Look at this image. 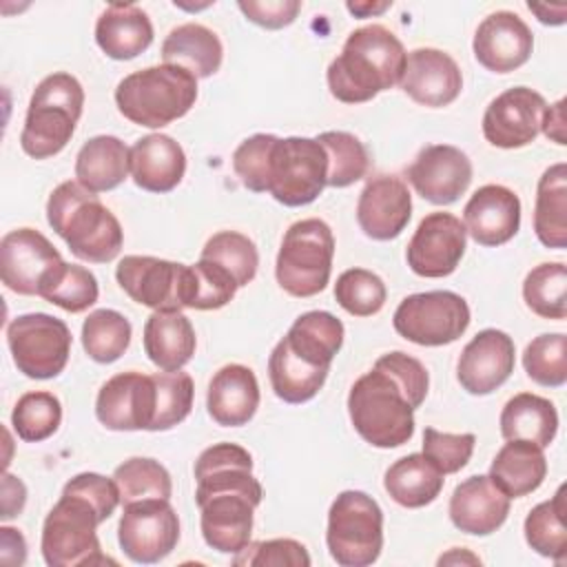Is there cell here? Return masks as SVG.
Wrapping results in <instances>:
<instances>
[{"label":"cell","instance_id":"cell-38","mask_svg":"<svg viewBox=\"0 0 567 567\" xmlns=\"http://www.w3.org/2000/svg\"><path fill=\"white\" fill-rule=\"evenodd\" d=\"M328 368L299 359L281 339L268 357V379L272 392L286 403H306L319 394L328 379Z\"/></svg>","mask_w":567,"mask_h":567},{"label":"cell","instance_id":"cell-14","mask_svg":"<svg viewBox=\"0 0 567 567\" xmlns=\"http://www.w3.org/2000/svg\"><path fill=\"white\" fill-rule=\"evenodd\" d=\"M467 233L452 213H430L416 226L405 259L414 275L439 279L456 270L465 255Z\"/></svg>","mask_w":567,"mask_h":567},{"label":"cell","instance_id":"cell-15","mask_svg":"<svg viewBox=\"0 0 567 567\" xmlns=\"http://www.w3.org/2000/svg\"><path fill=\"white\" fill-rule=\"evenodd\" d=\"M545 97L529 86H514L496 95L483 113V135L496 148H520L532 144L547 111Z\"/></svg>","mask_w":567,"mask_h":567},{"label":"cell","instance_id":"cell-27","mask_svg":"<svg viewBox=\"0 0 567 567\" xmlns=\"http://www.w3.org/2000/svg\"><path fill=\"white\" fill-rule=\"evenodd\" d=\"M210 419L221 427L246 425L259 408V383L255 372L241 363L219 368L206 392Z\"/></svg>","mask_w":567,"mask_h":567},{"label":"cell","instance_id":"cell-60","mask_svg":"<svg viewBox=\"0 0 567 567\" xmlns=\"http://www.w3.org/2000/svg\"><path fill=\"white\" fill-rule=\"evenodd\" d=\"M447 563H472V565H478L481 560H478L474 554H470L467 549L454 547L450 554H445V556L439 558V565H447Z\"/></svg>","mask_w":567,"mask_h":567},{"label":"cell","instance_id":"cell-32","mask_svg":"<svg viewBox=\"0 0 567 567\" xmlns=\"http://www.w3.org/2000/svg\"><path fill=\"white\" fill-rule=\"evenodd\" d=\"M131 173V148L115 135H95L75 157V179L91 193L117 188Z\"/></svg>","mask_w":567,"mask_h":567},{"label":"cell","instance_id":"cell-34","mask_svg":"<svg viewBox=\"0 0 567 567\" xmlns=\"http://www.w3.org/2000/svg\"><path fill=\"white\" fill-rule=\"evenodd\" d=\"M343 323L326 310H310L295 319L284 341L303 361L317 368L332 365V359L343 346Z\"/></svg>","mask_w":567,"mask_h":567},{"label":"cell","instance_id":"cell-54","mask_svg":"<svg viewBox=\"0 0 567 567\" xmlns=\"http://www.w3.org/2000/svg\"><path fill=\"white\" fill-rule=\"evenodd\" d=\"M237 7L246 20L264 29H284L292 24L301 11L299 0H239Z\"/></svg>","mask_w":567,"mask_h":567},{"label":"cell","instance_id":"cell-10","mask_svg":"<svg viewBox=\"0 0 567 567\" xmlns=\"http://www.w3.org/2000/svg\"><path fill=\"white\" fill-rule=\"evenodd\" d=\"M392 326L416 346H447L467 330L470 306L452 290L414 292L396 306Z\"/></svg>","mask_w":567,"mask_h":567},{"label":"cell","instance_id":"cell-46","mask_svg":"<svg viewBox=\"0 0 567 567\" xmlns=\"http://www.w3.org/2000/svg\"><path fill=\"white\" fill-rule=\"evenodd\" d=\"M62 423V403L53 392L35 390L18 399L11 412V425L16 434L27 443L47 441L58 432Z\"/></svg>","mask_w":567,"mask_h":567},{"label":"cell","instance_id":"cell-25","mask_svg":"<svg viewBox=\"0 0 567 567\" xmlns=\"http://www.w3.org/2000/svg\"><path fill=\"white\" fill-rule=\"evenodd\" d=\"M259 501L244 492H217L197 503L202 536L219 554H237L250 543L252 514Z\"/></svg>","mask_w":567,"mask_h":567},{"label":"cell","instance_id":"cell-21","mask_svg":"<svg viewBox=\"0 0 567 567\" xmlns=\"http://www.w3.org/2000/svg\"><path fill=\"white\" fill-rule=\"evenodd\" d=\"M399 86L421 106L452 104L463 89V75L454 58L441 49L421 47L408 53Z\"/></svg>","mask_w":567,"mask_h":567},{"label":"cell","instance_id":"cell-59","mask_svg":"<svg viewBox=\"0 0 567 567\" xmlns=\"http://www.w3.org/2000/svg\"><path fill=\"white\" fill-rule=\"evenodd\" d=\"M392 7V2H346V9L357 16V18H370V16H381L383 11H388Z\"/></svg>","mask_w":567,"mask_h":567},{"label":"cell","instance_id":"cell-58","mask_svg":"<svg viewBox=\"0 0 567 567\" xmlns=\"http://www.w3.org/2000/svg\"><path fill=\"white\" fill-rule=\"evenodd\" d=\"M527 9L532 13H536L538 22L543 24H549V27H558V24H565L567 20V4H527Z\"/></svg>","mask_w":567,"mask_h":567},{"label":"cell","instance_id":"cell-11","mask_svg":"<svg viewBox=\"0 0 567 567\" xmlns=\"http://www.w3.org/2000/svg\"><path fill=\"white\" fill-rule=\"evenodd\" d=\"M115 279L137 303L151 310H184L193 299V266L148 257L126 255L117 261Z\"/></svg>","mask_w":567,"mask_h":567},{"label":"cell","instance_id":"cell-56","mask_svg":"<svg viewBox=\"0 0 567 567\" xmlns=\"http://www.w3.org/2000/svg\"><path fill=\"white\" fill-rule=\"evenodd\" d=\"M0 545H2V560L7 565H22L27 558V540L16 527H0Z\"/></svg>","mask_w":567,"mask_h":567},{"label":"cell","instance_id":"cell-23","mask_svg":"<svg viewBox=\"0 0 567 567\" xmlns=\"http://www.w3.org/2000/svg\"><path fill=\"white\" fill-rule=\"evenodd\" d=\"M465 233L481 246L496 248L514 239L520 228V199L501 184H485L463 208Z\"/></svg>","mask_w":567,"mask_h":567},{"label":"cell","instance_id":"cell-20","mask_svg":"<svg viewBox=\"0 0 567 567\" xmlns=\"http://www.w3.org/2000/svg\"><path fill=\"white\" fill-rule=\"evenodd\" d=\"M474 58L492 73H509L523 66L534 51V35L514 11H494L478 24L472 40Z\"/></svg>","mask_w":567,"mask_h":567},{"label":"cell","instance_id":"cell-35","mask_svg":"<svg viewBox=\"0 0 567 567\" xmlns=\"http://www.w3.org/2000/svg\"><path fill=\"white\" fill-rule=\"evenodd\" d=\"M498 423L505 441L520 439L545 450L558 432V412L549 399L518 392L503 405Z\"/></svg>","mask_w":567,"mask_h":567},{"label":"cell","instance_id":"cell-22","mask_svg":"<svg viewBox=\"0 0 567 567\" xmlns=\"http://www.w3.org/2000/svg\"><path fill=\"white\" fill-rule=\"evenodd\" d=\"M412 217V195L401 177H372L357 202V221L365 237L390 241L399 237Z\"/></svg>","mask_w":567,"mask_h":567},{"label":"cell","instance_id":"cell-17","mask_svg":"<svg viewBox=\"0 0 567 567\" xmlns=\"http://www.w3.org/2000/svg\"><path fill=\"white\" fill-rule=\"evenodd\" d=\"M472 173L470 157L452 144L423 146L405 171L414 190L436 206L454 204L470 188Z\"/></svg>","mask_w":567,"mask_h":567},{"label":"cell","instance_id":"cell-7","mask_svg":"<svg viewBox=\"0 0 567 567\" xmlns=\"http://www.w3.org/2000/svg\"><path fill=\"white\" fill-rule=\"evenodd\" d=\"M332 257V228L317 217L299 219L286 230L281 239L275 264L277 284L292 297H315L330 281Z\"/></svg>","mask_w":567,"mask_h":567},{"label":"cell","instance_id":"cell-39","mask_svg":"<svg viewBox=\"0 0 567 567\" xmlns=\"http://www.w3.org/2000/svg\"><path fill=\"white\" fill-rule=\"evenodd\" d=\"M565 489L567 487L560 485L549 501H543L536 507H532V512L527 514L525 525H523L527 545L536 554L551 558L556 563H563L565 554H567Z\"/></svg>","mask_w":567,"mask_h":567},{"label":"cell","instance_id":"cell-47","mask_svg":"<svg viewBox=\"0 0 567 567\" xmlns=\"http://www.w3.org/2000/svg\"><path fill=\"white\" fill-rule=\"evenodd\" d=\"M527 377L545 388H563L567 381V337L545 332L534 337L523 352Z\"/></svg>","mask_w":567,"mask_h":567},{"label":"cell","instance_id":"cell-4","mask_svg":"<svg viewBox=\"0 0 567 567\" xmlns=\"http://www.w3.org/2000/svg\"><path fill=\"white\" fill-rule=\"evenodd\" d=\"M197 100V78L175 64L128 73L115 89L117 111L133 124L162 128L184 117Z\"/></svg>","mask_w":567,"mask_h":567},{"label":"cell","instance_id":"cell-37","mask_svg":"<svg viewBox=\"0 0 567 567\" xmlns=\"http://www.w3.org/2000/svg\"><path fill=\"white\" fill-rule=\"evenodd\" d=\"M534 233L545 248L567 246V164L549 166L536 186Z\"/></svg>","mask_w":567,"mask_h":567},{"label":"cell","instance_id":"cell-24","mask_svg":"<svg viewBox=\"0 0 567 567\" xmlns=\"http://www.w3.org/2000/svg\"><path fill=\"white\" fill-rule=\"evenodd\" d=\"M195 503L217 492H244L261 503L264 489L252 474V456L237 443H215L195 461Z\"/></svg>","mask_w":567,"mask_h":567},{"label":"cell","instance_id":"cell-13","mask_svg":"<svg viewBox=\"0 0 567 567\" xmlns=\"http://www.w3.org/2000/svg\"><path fill=\"white\" fill-rule=\"evenodd\" d=\"M117 540L122 551L140 565L164 560L179 540V518L168 498H142L124 505Z\"/></svg>","mask_w":567,"mask_h":567},{"label":"cell","instance_id":"cell-55","mask_svg":"<svg viewBox=\"0 0 567 567\" xmlns=\"http://www.w3.org/2000/svg\"><path fill=\"white\" fill-rule=\"evenodd\" d=\"M24 503H27V487L24 483L4 472L2 474V520H9L13 516H20V512L24 509Z\"/></svg>","mask_w":567,"mask_h":567},{"label":"cell","instance_id":"cell-48","mask_svg":"<svg viewBox=\"0 0 567 567\" xmlns=\"http://www.w3.org/2000/svg\"><path fill=\"white\" fill-rule=\"evenodd\" d=\"M388 290L379 275L365 268H350L337 277L334 299L354 317H372L385 303Z\"/></svg>","mask_w":567,"mask_h":567},{"label":"cell","instance_id":"cell-43","mask_svg":"<svg viewBox=\"0 0 567 567\" xmlns=\"http://www.w3.org/2000/svg\"><path fill=\"white\" fill-rule=\"evenodd\" d=\"M317 142L328 155V186L346 188L359 182L370 166L365 144L348 131H323Z\"/></svg>","mask_w":567,"mask_h":567},{"label":"cell","instance_id":"cell-53","mask_svg":"<svg viewBox=\"0 0 567 567\" xmlns=\"http://www.w3.org/2000/svg\"><path fill=\"white\" fill-rule=\"evenodd\" d=\"M193 299L190 308L193 310H217L224 308L228 301H233L237 292L235 279L217 264L199 259L193 264Z\"/></svg>","mask_w":567,"mask_h":567},{"label":"cell","instance_id":"cell-1","mask_svg":"<svg viewBox=\"0 0 567 567\" xmlns=\"http://www.w3.org/2000/svg\"><path fill=\"white\" fill-rule=\"evenodd\" d=\"M430 377L425 365L401 352L379 357L348 394V414L357 434L381 450L399 447L414 434V410L425 401Z\"/></svg>","mask_w":567,"mask_h":567},{"label":"cell","instance_id":"cell-6","mask_svg":"<svg viewBox=\"0 0 567 567\" xmlns=\"http://www.w3.org/2000/svg\"><path fill=\"white\" fill-rule=\"evenodd\" d=\"M109 516L84 494L64 485L42 525L40 549L49 567H84L115 563L102 554L97 527Z\"/></svg>","mask_w":567,"mask_h":567},{"label":"cell","instance_id":"cell-26","mask_svg":"<svg viewBox=\"0 0 567 567\" xmlns=\"http://www.w3.org/2000/svg\"><path fill=\"white\" fill-rule=\"evenodd\" d=\"M509 503L512 498L487 474H474L454 487L447 512L456 529L472 536H487L507 520Z\"/></svg>","mask_w":567,"mask_h":567},{"label":"cell","instance_id":"cell-18","mask_svg":"<svg viewBox=\"0 0 567 567\" xmlns=\"http://www.w3.org/2000/svg\"><path fill=\"white\" fill-rule=\"evenodd\" d=\"M62 261L58 248L33 228H16L0 241V277L16 295H38L44 277Z\"/></svg>","mask_w":567,"mask_h":567},{"label":"cell","instance_id":"cell-16","mask_svg":"<svg viewBox=\"0 0 567 567\" xmlns=\"http://www.w3.org/2000/svg\"><path fill=\"white\" fill-rule=\"evenodd\" d=\"M155 381L153 374L135 370L111 377L97 392L95 416L113 432H135L153 427L155 419Z\"/></svg>","mask_w":567,"mask_h":567},{"label":"cell","instance_id":"cell-29","mask_svg":"<svg viewBox=\"0 0 567 567\" xmlns=\"http://www.w3.org/2000/svg\"><path fill=\"white\" fill-rule=\"evenodd\" d=\"M95 42L113 60H133L153 42L148 13L131 2H111L95 22Z\"/></svg>","mask_w":567,"mask_h":567},{"label":"cell","instance_id":"cell-31","mask_svg":"<svg viewBox=\"0 0 567 567\" xmlns=\"http://www.w3.org/2000/svg\"><path fill=\"white\" fill-rule=\"evenodd\" d=\"M162 60L164 64L186 69L190 75L202 80L219 71L224 60V47L213 29L199 22H186L171 29L164 38Z\"/></svg>","mask_w":567,"mask_h":567},{"label":"cell","instance_id":"cell-5","mask_svg":"<svg viewBox=\"0 0 567 567\" xmlns=\"http://www.w3.org/2000/svg\"><path fill=\"white\" fill-rule=\"evenodd\" d=\"M82 106L84 89L71 73L58 71L40 80L20 133L22 151L35 159L58 155L71 142Z\"/></svg>","mask_w":567,"mask_h":567},{"label":"cell","instance_id":"cell-36","mask_svg":"<svg viewBox=\"0 0 567 567\" xmlns=\"http://www.w3.org/2000/svg\"><path fill=\"white\" fill-rule=\"evenodd\" d=\"M445 474L439 472L423 452H414L394 461L383 476V487L401 507H425L443 489Z\"/></svg>","mask_w":567,"mask_h":567},{"label":"cell","instance_id":"cell-19","mask_svg":"<svg viewBox=\"0 0 567 567\" xmlns=\"http://www.w3.org/2000/svg\"><path fill=\"white\" fill-rule=\"evenodd\" d=\"M516 350L507 332L485 328L463 348L456 363L461 388L474 396L492 394L514 372Z\"/></svg>","mask_w":567,"mask_h":567},{"label":"cell","instance_id":"cell-50","mask_svg":"<svg viewBox=\"0 0 567 567\" xmlns=\"http://www.w3.org/2000/svg\"><path fill=\"white\" fill-rule=\"evenodd\" d=\"M277 135L257 133L246 137L233 153V171L239 182L252 193H268L270 157Z\"/></svg>","mask_w":567,"mask_h":567},{"label":"cell","instance_id":"cell-57","mask_svg":"<svg viewBox=\"0 0 567 567\" xmlns=\"http://www.w3.org/2000/svg\"><path fill=\"white\" fill-rule=\"evenodd\" d=\"M540 131L558 146H565V97H560L556 104L547 106Z\"/></svg>","mask_w":567,"mask_h":567},{"label":"cell","instance_id":"cell-49","mask_svg":"<svg viewBox=\"0 0 567 567\" xmlns=\"http://www.w3.org/2000/svg\"><path fill=\"white\" fill-rule=\"evenodd\" d=\"M153 381H155L157 401H155V419H153L151 432H164L179 425L190 414L195 385L190 374L182 370L155 372Z\"/></svg>","mask_w":567,"mask_h":567},{"label":"cell","instance_id":"cell-52","mask_svg":"<svg viewBox=\"0 0 567 567\" xmlns=\"http://www.w3.org/2000/svg\"><path fill=\"white\" fill-rule=\"evenodd\" d=\"M235 565H257V567H308L310 554L295 538H272L248 543L233 558Z\"/></svg>","mask_w":567,"mask_h":567},{"label":"cell","instance_id":"cell-44","mask_svg":"<svg viewBox=\"0 0 567 567\" xmlns=\"http://www.w3.org/2000/svg\"><path fill=\"white\" fill-rule=\"evenodd\" d=\"M113 481L120 492L122 505L142 498H171L173 481L168 470L146 456H133L115 467Z\"/></svg>","mask_w":567,"mask_h":567},{"label":"cell","instance_id":"cell-9","mask_svg":"<svg viewBox=\"0 0 567 567\" xmlns=\"http://www.w3.org/2000/svg\"><path fill=\"white\" fill-rule=\"evenodd\" d=\"M328 186V155L317 137H277L268 193L284 206L312 204Z\"/></svg>","mask_w":567,"mask_h":567},{"label":"cell","instance_id":"cell-3","mask_svg":"<svg viewBox=\"0 0 567 567\" xmlns=\"http://www.w3.org/2000/svg\"><path fill=\"white\" fill-rule=\"evenodd\" d=\"M47 221L82 261L109 264L122 250L124 233L117 217L78 179L53 188L47 202Z\"/></svg>","mask_w":567,"mask_h":567},{"label":"cell","instance_id":"cell-42","mask_svg":"<svg viewBox=\"0 0 567 567\" xmlns=\"http://www.w3.org/2000/svg\"><path fill=\"white\" fill-rule=\"evenodd\" d=\"M525 306L543 319L567 317V268L563 261H547L532 268L523 281Z\"/></svg>","mask_w":567,"mask_h":567},{"label":"cell","instance_id":"cell-51","mask_svg":"<svg viewBox=\"0 0 567 567\" xmlns=\"http://www.w3.org/2000/svg\"><path fill=\"white\" fill-rule=\"evenodd\" d=\"M476 445L472 432L450 434L436 427H425L423 432V456L443 474H456L467 465Z\"/></svg>","mask_w":567,"mask_h":567},{"label":"cell","instance_id":"cell-8","mask_svg":"<svg viewBox=\"0 0 567 567\" xmlns=\"http://www.w3.org/2000/svg\"><path fill=\"white\" fill-rule=\"evenodd\" d=\"M326 545L341 567H368L383 549V512L361 489L341 492L328 509Z\"/></svg>","mask_w":567,"mask_h":567},{"label":"cell","instance_id":"cell-30","mask_svg":"<svg viewBox=\"0 0 567 567\" xmlns=\"http://www.w3.org/2000/svg\"><path fill=\"white\" fill-rule=\"evenodd\" d=\"M197 337L179 310H153L144 323V352L164 372L182 370L195 354Z\"/></svg>","mask_w":567,"mask_h":567},{"label":"cell","instance_id":"cell-41","mask_svg":"<svg viewBox=\"0 0 567 567\" xmlns=\"http://www.w3.org/2000/svg\"><path fill=\"white\" fill-rule=\"evenodd\" d=\"M131 332V323L122 312L100 308L82 323V348L95 363H113L126 352Z\"/></svg>","mask_w":567,"mask_h":567},{"label":"cell","instance_id":"cell-12","mask_svg":"<svg viewBox=\"0 0 567 567\" xmlns=\"http://www.w3.org/2000/svg\"><path fill=\"white\" fill-rule=\"evenodd\" d=\"M7 343L16 368L24 377L53 379L69 363L71 330L58 317L29 312L7 326Z\"/></svg>","mask_w":567,"mask_h":567},{"label":"cell","instance_id":"cell-33","mask_svg":"<svg viewBox=\"0 0 567 567\" xmlns=\"http://www.w3.org/2000/svg\"><path fill=\"white\" fill-rule=\"evenodd\" d=\"M509 498L536 492L547 476V458L543 447L529 441L512 439L494 456L487 474Z\"/></svg>","mask_w":567,"mask_h":567},{"label":"cell","instance_id":"cell-28","mask_svg":"<svg viewBox=\"0 0 567 567\" xmlns=\"http://www.w3.org/2000/svg\"><path fill=\"white\" fill-rule=\"evenodd\" d=\"M186 173L184 148L164 133H148L131 146V177L148 193L173 190Z\"/></svg>","mask_w":567,"mask_h":567},{"label":"cell","instance_id":"cell-40","mask_svg":"<svg viewBox=\"0 0 567 567\" xmlns=\"http://www.w3.org/2000/svg\"><path fill=\"white\" fill-rule=\"evenodd\" d=\"M38 297L75 315L89 310L97 301L100 286L89 268L62 261L44 277Z\"/></svg>","mask_w":567,"mask_h":567},{"label":"cell","instance_id":"cell-2","mask_svg":"<svg viewBox=\"0 0 567 567\" xmlns=\"http://www.w3.org/2000/svg\"><path fill=\"white\" fill-rule=\"evenodd\" d=\"M401 40L383 24L354 29L341 53L330 62L326 80L332 97L346 104L370 102L381 91L396 86L405 69Z\"/></svg>","mask_w":567,"mask_h":567},{"label":"cell","instance_id":"cell-45","mask_svg":"<svg viewBox=\"0 0 567 567\" xmlns=\"http://www.w3.org/2000/svg\"><path fill=\"white\" fill-rule=\"evenodd\" d=\"M199 259L221 266L239 288L255 279L257 266H259V252L255 241L237 230L215 233L204 244Z\"/></svg>","mask_w":567,"mask_h":567}]
</instances>
